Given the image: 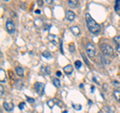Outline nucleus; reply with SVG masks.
<instances>
[{
	"instance_id": "obj_1",
	"label": "nucleus",
	"mask_w": 120,
	"mask_h": 113,
	"mask_svg": "<svg viewBox=\"0 0 120 113\" xmlns=\"http://www.w3.org/2000/svg\"><path fill=\"white\" fill-rule=\"evenodd\" d=\"M85 20H86V25H87V28H88L89 31L94 35L99 34L100 31H101L100 25H98V23H97V22L90 16L89 13L85 14Z\"/></svg>"
},
{
	"instance_id": "obj_2",
	"label": "nucleus",
	"mask_w": 120,
	"mask_h": 113,
	"mask_svg": "<svg viewBox=\"0 0 120 113\" xmlns=\"http://www.w3.org/2000/svg\"><path fill=\"white\" fill-rule=\"evenodd\" d=\"M101 51H102V53L105 55V56H112L113 55V49H112V47L110 46L109 44L107 43H104V44H101Z\"/></svg>"
},
{
	"instance_id": "obj_3",
	"label": "nucleus",
	"mask_w": 120,
	"mask_h": 113,
	"mask_svg": "<svg viewBox=\"0 0 120 113\" xmlns=\"http://www.w3.org/2000/svg\"><path fill=\"white\" fill-rule=\"evenodd\" d=\"M86 52H87V54L90 58H93L95 57L96 55V49H95V46L93 45L91 42H88L87 44H86Z\"/></svg>"
},
{
	"instance_id": "obj_4",
	"label": "nucleus",
	"mask_w": 120,
	"mask_h": 113,
	"mask_svg": "<svg viewBox=\"0 0 120 113\" xmlns=\"http://www.w3.org/2000/svg\"><path fill=\"white\" fill-rule=\"evenodd\" d=\"M6 30L10 33V34H13V33L15 32V25L11 20L6 21Z\"/></svg>"
},
{
	"instance_id": "obj_5",
	"label": "nucleus",
	"mask_w": 120,
	"mask_h": 113,
	"mask_svg": "<svg viewBox=\"0 0 120 113\" xmlns=\"http://www.w3.org/2000/svg\"><path fill=\"white\" fill-rule=\"evenodd\" d=\"M34 87H35V91L38 94H42L43 93V91H44V85H43V83H41V82H36L35 85H34Z\"/></svg>"
},
{
	"instance_id": "obj_6",
	"label": "nucleus",
	"mask_w": 120,
	"mask_h": 113,
	"mask_svg": "<svg viewBox=\"0 0 120 113\" xmlns=\"http://www.w3.org/2000/svg\"><path fill=\"white\" fill-rule=\"evenodd\" d=\"M66 18H67V20H69V21H73L75 19V13L71 10H67L66 11Z\"/></svg>"
},
{
	"instance_id": "obj_7",
	"label": "nucleus",
	"mask_w": 120,
	"mask_h": 113,
	"mask_svg": "<svg viewBox=\"0 0 120 113\" xmlns=\"http://www.w3.org/2000/svg\"><path fill=\"white\" fill-rule=\"evenodd\" d=\"M114 42L116 44V49H117L118 52H120V35L114 37Z\"/></svg>"
},
{
	"instance_id": "obj_8",
	"label": "nucleus",
	"mask_w": 120,
	"mask_h": 113,
	"mask_svg": "<svg viewBox=\"0 0 120 113\" xmlns=\"http://www.w3.org/2000/svg\"><path fill=\"white\" fill-rule=\"evenodd\" d=\"M63 70H64V72H65L67 75H70L71 73H72V71H73V67L68 64V65L65 66L64 68H63Z\"/></svg>"
},
{
	"instance_id": "obj_9",
	"label": "nucleus",
	"mask_w": 120,
	"mask_h": 113,
	"mask_svg": "<svg viewBox=\"0 0 120 113\" xmlns=\"http://www.w3.org/2000/svg\"><path fill=\"white\" fill-rule=\"evenodd\" d=\"M70 30H71V32L76 36L80 34V29H79V27H77V26H72V27L70 28Z\"/></svg>"
},
{
	"instance_id": "obj_10",
	"label": "nucleus",
	"mask_w": 120,
	"mask_h": 113,
	"mask_svg": "<svg viewBox=\"0 0 120 113\" xmlns=\"http://www.w3.org/2000/svg\"><path fill=\"white\" fill-rule=\"evenodd\" d=\"M68 5L71 8H76L78 6V0H68Z\"/></svg>"
},
{
	"instance_id": "obj_11",
	"label": "nucleus",
	"mask_w": 120,
	"mask_h": 113,
	"mask_svg": "<svg viewBox=\"0 0 120 113\" xmlns=\"http://www.w3.org/2000/svg\"><path fill=\"white\" fill-rule=\"evenodd\" d=\"M3 107H4L5 110L7 111H11L13 109V104H11L9 102H4L3 103Z\"/></svg>"
},
{
	"instance_id": "obj_12",
	"label": "nucleus",
	"mask_w": 120,
	"mask_h": 113,
	"mask_svg": "<svg viewBox=\"0 0 120 113\" xmlns=\"http://www.w3.org/2000/svg\"><path fill=\"white\" fill-rule=\"evenodd\" d=\"M115 12L118 15H120V0H116L115 1V6H114Z\"/></svg>"
},
{
	"instance_id": "obj_13",
	"label": "nucleus",
	"mask_w": 120,
	"mask_h": 113,
	"mask_svg": "<svg viewBox=\"0 0 120 113\" xmlns=\"http://www.w3.org/2000/svg\"><path fill=\"white\" fill-rule=\"evenodd\" d=\"M113 96H114V98L116 99V101H118V102H120V90H119V89L114 90V92H113Z\"/></svg>"
},
{
	"instance_id": "obj_14",
	"label": "nucleus",
	"mask_w": 120,
	"mask_h": 113,
	"mask_svg": "<svg viewBox=\"0 0 120 113\" xmlns=\"http://www.w3.org/2000/svg\"><path fill=\"white\" fill-rule=\"evenodd\" d=\"M16 73H17V75H19V76H23L24 75V70H23V68H22V67H20V66H17L16 67Z\"/></svg>"
},
{
	"instance_id": "obj_15",
	"label": "nucleus",
	"mask_w": 120,
	"mask_h": 113,
	"mask_svg": "<svg viewBox=\"0 0 120 113\" xmlns=\"http://www.w3.org/2000/svg\"><path fill=\"white\" fill-rule=\"evenodd\" d=\"M0 80H1V83H5L6 80H5V72H4V70L1 69L0 70Z\"/></svg>"
},
{
	"instance_id": "obj_16",
	"label": "nucleus",
	"mask_w": 120,
	"mask_h": 113,
	"mask_svg": "<svg viewBox=\"0 0 120 113\" xmlns=\"http://www.w3.org/2000/svg\"><path fill=\"white\" fill-rule=\"evenodd\" d=\"M52 82H53V84H54L55 87H57V88H60V87H61V83H60L59 79H57V78H54L53 80H52Z\"/></svg>"
},
{
	"instance_id": "obj_17",
	"label": "nucleus",
	"mask_w": 120,
	"mask_h": 113,
	"mask_svg": "<svg viewBox=\"0 0 120 113\" xmlns=\"http://www.w3.org/2000/svg\"><path fill=\"white\" fill-rule=\"evenodd\" d=\"M101 60H102V63L104 64V65H107L108 63H110V60L108 59V56L103 55L102 57H101Z\"/></svg>"
},
{
	"instance_id": "obj_18",
	"label": "nucleus",
	"mask_w": 120,
	"mask_h": 113,
	"mask_svg": "<svg viewBox=\"0 0 120 113\" xmlns=\"http://www.w3.org/2000/svg\"><path fill=\"white\" fill-rule=\"evenodd\" d=\"M42 56H43V57H45V58H47V59H50L52 57V55H51V53L49 51H44L42 53Z\"/></svg>"
},
{
	"instance_id": "obj_19",
	"label": "nucleus",
	"mask_w": 120,
	"mask_h": 113,
	"mask_svg": "<svg viewBox=\"0 0 120 113\" xmlns=\"http://www.w3.org/2000/svg\"><path fill=\"white\" fill-rule=\"evenodd\" d=\"M74 64H75V66H76V68H78V69H79L80 67H81V62L79 61V60H76Z\"/></svg>"
},
{
	"instance_id": "obj_20",
	"label": "nucleus",
	"mask_w": 120,
	"mask_h": 113,
	"mask_svg": "<svg viewBox=\"0 0 120 113\" xmlns=\"http://www.w3.org/2000/svg\"><path fill=\"white\" fill-rule=\"evenodd\" d=\"M81 56H82V58H83L84 59V61H85V63L86 64H87V65H90V63H89V61H88V59H87V57H86V56L83 54V53H82L81 54Z\"/></svg>"
},
{
	"instance_id": "obj_21",
	"label": "nucleus",
	"mask_w": 120,
	"mask_h": 113,
	"mask_svg": "<svg viewBox=\"0 0 120 113\" xmlns=\"http://www.w3.org/2000/svg\"><path fill=\"white\" fill-rule=\"evenodd\" d=\"M73 108L75 110H81V105L79 104H73Z\"/></svg>"
},
{
	"instance_id": "obj_22",
	"label": "nucleus",
	"mask_w": 120,
	"mask_h": 113,
	"mask_svg": "<svg viewBox=\"0 0 120 113\" xmlns=\"http://www.w3.org/2000/svg\"><path fill=\"white\" fill-rule=\"evenodd\" d=\"M47 105H48V106H49L50 108H52V107L54 106V101H52V100H48Z\"/></svg>"
},
{
	"instance_id": "obj_23",
	"label": "nucleus",
	"mask_w": 120,
	"mask_h": 113,
	"mask_svg": "<svg viewBox=\"0 0 120 113\" xmlns=\"http://www.w3.org/2000/svg\"><path fill=\"white\" fill-rule=\"evenodd\" d=\"M69 50H70V52H74V44L69 45Z\"/></svg>"
},
{
	"instance_id": "obj_24",
	"label": "nucleus",
	"mask_w": 120,
	"mask_h": 113,
	"mask_svg": "<svg viewBox=\"0 0 120 113\" xmlns=\"http://www.w3.org/2000/svg\"><path fill=\"white\" fill-rule=\"evenodd\" d=\"M24 105H25V103H24V102H21V103L19 104V106H18V107H19L20 110H22V109L24 108Z\"/></svg>"
},
{
	"instance_id": "obj_25",
	"label": "nucleus",
	"mask_w": 120,
	"mask_h": 113,
	"mask_svg": "<svg viewBox=\"0 0 120 113\" xmlns=\"http://www.w3.org/2000/svg\"><path fill=\"white\" fill-rule=\"evenodd\" d=\"M27 101H28L29 103H33V102H34V99H33V98H30V97H27Z\"/></svg>"
},
{
	"instance_id": "obj_26",
	"label": "nucleus",
	"mask_w": 120,
	"mask_h": 113,
	"mask_svg": "<svg viewBox=\"0 0 120 113\" xmlns=\"http://www.w3.org/2000/svg\"><path fill=\"white\" fill-rule=\"evenodd\" d=\"M45 70H46V74H50V67L49 66H47Z\"/></svg>"
},
{
	"instance_id": "obj_27",
	"label": "nucleus",
	"mask_w": 120,
	"mask_h": 113,
	"mask_svg": "<svg viewBox=\"0 0 120 113\" xmlns=\"http://www.w3.org/2000/svg\"><path fill=\"white\" fill-rule=\"evenodd\" d=\"M0 91H1V96L4 95V89H3L2 86H1V87H0Z\"/></svg>"
},
{
	"instance_id": "obj_28",
	"label": "nucleus",
	"mask_w": 120,
	"mask_h": 113,
	"mask_svg": "<svg viewBox=\"0 0 120 113\" xmlns=\"http://www.w3.org/2000/svg\"><path fill=\"white\" fill-rule=\"evenodd\" d=\"M56 75H57L58 77H61V76H62V73H61V71H57V72H56Z\"/></svg>"
},
{
	"instance_id": "obj_29",
	"label": "nucleus",
	"mask_w": 120,
	"mask_h": 113,
	"mask_svg": "<svg viewBox=\"0 0 120 113\" xmlns=\"http://www.w3.org/2000/svg\"><path fill=\"white\" fill-rule=\"evenodd\" d=\"M37 3H38V5L39 6H41L43 4V2H42V0H37Z\"/></svg>"
},
{
	"instance_id": "obj_30",
	"label": "nucleus",
	"mask_w": 120,
	"mask_h": 113,
	"mask_svg": "<svg viewBox=\"0 0 120 113\" xmlns=\"http://www.w3.org/2000/svg\"><path fill=\"white\" fill-rule=\"evenodd\" d=\"M57 104H58V106H59V107H63V103H62V102H60V101H57Z\"/></svg>"
},
{
	"instance_id": "obj_31",
	"label": "nucleus",
	"mask_w": 120,
	"mask_h": 113,
	"mask_svg": "<svg viewBox=\"0 0 120 113\" xmlns=\"http://www.w3.org/2000/svg\"><path fill=\"white\" fill-rule=\"evenodd\" d=\"M44 1H46V2L48 3V4H51V3L53 2V1H52V0H44Z\"/></svg>"
},
{
	"instance_id": "obj_32",
	"label": "nucleus",
	"mask_w": 120,
	"mask_h": 113,
	"mask_svg": "<svg viewBox=\"0 0 120 113\" xmlns=\"http://www.w3.org/2000/svg\"><path fill=\"white\" fill-rule=\"evenodd\" d=\"M63 113H67V111H64V112H63Z\"/></svg>"
},
{
	"instance_id": "obj_33",
	"label": "nucleus",
	"mask_w": 120,
	"mask_h": 113,
	"mask_svg": "<svg viewBox=\"0 0 120 113\" xmlns=\"http://www.w3.org/2000/svg\"><path fill=\"white\" fill-rule=\"evenodd\" d=\"M98 113H102V112H101V111H99V112H98Z\"/></svg>"
}]
</instances>
